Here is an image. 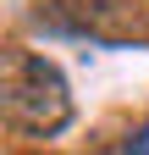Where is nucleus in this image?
I'll return each instance as SVG.
<instances>
[{"label": "nucleus", "instance_id": "f03ea898", "mask_svg": "<svg viewBox=\"0 0 149 155\" xmlns=\"http://www.w3.org/2000/svg\"><path fill=\"white\" fill-rule=\"evenodd\" d=\"M127 155H149V127H138L133 139H127Z\"/></svg>", "mask_w": 149, "mask_h": 155}, {"label": "nucleus", "instance_id": "f257e3e1", "mask_svg": "<svg viewBox=\"0 0 149 155\" xmlns=\"http://www.w3.org/2000/svg\"><path fill=\"white\" fill-rule=\"evenodd\" d=\"M0 116L33 139L61 133L72 122V89H66L61 67L22 45H0Z\"/></svg>", "mask_w": 149, "mask_h": 155}]
</instances>
